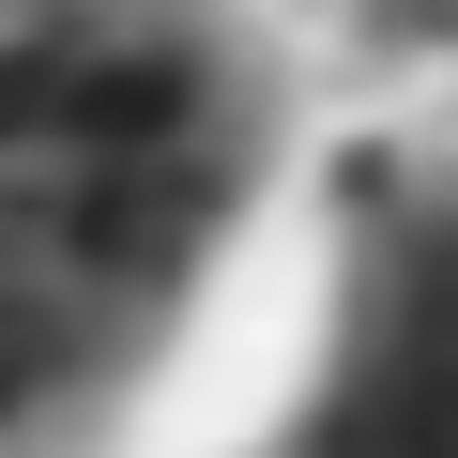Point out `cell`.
Returning a JSON list of instances; mask_svg holds the SVG:
<instances>
[{
    "label": "cell",
    "mask_w": 458,
    "mask_h": 458,
    "mask_svg": "<svg viewBox=\"0 0 458 458\" xmlns=\"http://www.w3.org/2000/svg\"><path fill=\"white\" fill-rule=\"evenodd\" d=\"M245 107L168 16H0V458H77L168 352Z\"/></svg>",
    "instance_id": "1"
}]
</instances>
